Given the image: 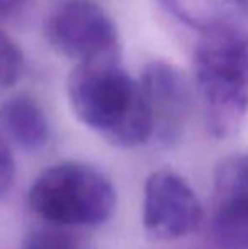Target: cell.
I'll return each instance as SVG.
<instances>
[{"label": "cell", "mask_w": 248, "mask_h": 249, "mask_svg": "<svg viewBox=\"0 0 248 249\" xmlns=\"http://www.w3.org/2000/svg\"><path fill=\"white\" fill-rule=\"evenodd\" d=\"M66 95L76 119L119 148L152 141V119L139 85L119 65H75L66 80Z\"/></svg>", "instance_id": "obj_1"}, {"label": "cell", "mask_w": 248, "mask_h": 249, "mask_svg": "<svg viewBox=\"0 0 248 249\" xmlns=\"http://www.w3.org/2000/svg\"><path fill=\"white\" fill-rule=\"evenodd\" d=\"M194 82L209 134L235 136L248 115V41L204 34L194 50Z\"/></svg>", "instance_id": "obj_2"}, {"label": "cell", "mask_w": 248, "mask_h": 249, "mask_svg": "<svg viewBox=\"0 0 248 249\" xmlns=\"http://www.w3.org/2000/svg\"><path fill=\"white\" fill-rule=\"evenodd\" d=\"M29 207L55 227H94L107 222L117 195L104 171L82 161L46 168L29 190Z\"/></svg>", "instance_id": "obj_3"}, {"label": "cell", "mask_w": 248, "mask_h": 249, "mask_svg": "<svg viewBox=\"0 0 248 249\" xmlns=\"http://www.w3.org/2000/svg\"><path fill=\"white\" fill-rule=\"evenodd\" d=\"M50 46L76 65L121 59L119 31L111 16L90 0H65L44 24Z\"/></svg>", "instance_id": "obj_4"}, {"label": "cell", "mask_w": 248, "mask_h": 249, "mask_svg": "<svg viewBox=\"0 0 248 249\" xmlns=\"http://www.w3.org/2000/svg\"><path fill=\"white\" fill-rule=\"evenodd\" d=\"M202 220V207L192 187L172 170H156L146 178L143 227L155 241H175L192 234Z\"/></svg>", "instance_id": "obj_5"}, {"label": "cell", "mask_w": 248, "mask_h": 249, "mask_svg": "<svg viewBox=\"0 0 248 249\" xmlns=\"http://www.w3.org/2000/svg\"><path fill=\"white\" fill-rule=\"evenodd\" d=\"M139 85L152 119V139L172 146L182 138L191 112V89L177 66L156 59L143 68Z\"/></svg>", "instance_id": "obj_6"}, {"label": "cell", "mask_w": 248, "mask_h": 249, "mask_svg": "<svg viewBox=\"0 0 248 249\" xmlns=\"http://www.w3.org/2000/svg\"><path fill=\"white\" fill-rule=\"evenodd\" d=\"M163 9L191 29L231 34L248 41V0H158Z\"/></svg>", "instance_id": "obj_7"}, {"label": "cell", "mask_w": 248, "mask_h": 249, "mask_svg": "<svg viewBox=\"0 0 248 249\" xmlns=\"http://www.w3.org/2000/svg\"><path fill=\"white\" fill-rule=\"evenodd\" d=\"M0 122L16 144L22 149H43L50 141V122L39 102L29 95H16L0 108Z\"/></svg>", "instance_id": "obj_8"}, {"label": "cell", "mask_w": 248, "mask_h": 249, "mask_svg": "<svg viewBox=\"0 0 248 249\" xmlns=\"http://www.w3.org/2000/svg\"><path fill=\"white\" fill-rule=\"evenodd\" d=\"M211 234L218 249H248V205L216 200Z\"/></svg>", "instance_id": "obj_9"}, {"label": "cell", "mask_w": 248, "mask_h": 249, "mask_svg": "<svg viewBox=\"0 0 248 249\" xmlns=\"http://www.w3.org/2000/svg\"><path fill=\"white\" fill-rule=\"evenodd\" d=\"M216 198L248 205V153L231 156L221 163L216 173Z\"/></svg>", "instance_id": "obj_10"}, {"label": "cell", "mask_w": 248, "mask_h": 249, "mask_svg": "<svg viewBox=\"0 0 248 249\" xmlns=\"http://www.w3.org/2000/svg\"><path fill=\"white\" fill-rule=\"evenodd\" d=\"M24 71V56L17 43L0 29V93L10 90Z\"/></svg>", "instance_id": "obj_11"}, {"label": "cell", "mask_w": 248, "mask_h": 249, "mask_svg": "<svg viewBox=\"0 0 248 249\" xmlns=\"http://www.w3.org/2000/svg\"><path fill=\"white\" fill-rule=\"evenodd\" d=\"M22 249H78V244L61 227L48 226L31 231L24 239Z\"/></svg>", "instance_id": "obj_12"}, {"label": "cell", "mask_w": 248, "mask_h": 249, "mask_svg": "<svg viewBox=\"0 0 248 249\" xmlns=\"http://www.w3.org/2000/svg\"><path fill=\"white\" fill-rule=\"evenodd\" d=\"M16 180V160L9 144L0 138V198L5 197L7 192Z\"/></svg>", "instance_id": "obj_13"}, {"label": "cell", "mask_w": 248, "mask_h": 249, "mask_svg": "<svg viewBox=\"0 0 248 249\" xmlns=\"http://www.w3.org/2000/svg\"><path fill=\"white\" fill-rule=\"evenodd\" d=\"M22 7V0H0V22L10 19L14 14L19 12Z\"/></svg>", "instance_id": "obj_14"}]
</instances>
